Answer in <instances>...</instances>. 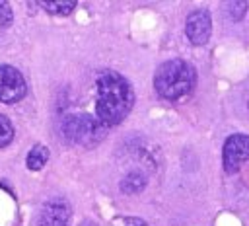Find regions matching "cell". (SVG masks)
<instances>
[{
    "instance_id": "cell-1",
    "label": "cell",
    "mask_w": 249,
    "mask_h": 226,
    "mask_svg": "<svg viewBox=\"0 0 249 226\" xmlns=\"http://www.w3.org/2000/svg\"><path fill=\"white\" fill-rule=\"evenodd\" d=\"M95 92H97L95 113H97V119L107 127L121 123L132 109L134 92L128 80L119 72H113V70L101 72L95 82Z\"/></svg>"
},
{
    "instance_id": "cell-2",
    "label": "cell",
    "mask_w": 249,
    "mask_h": 226,
    "mask_svg": "<svg viewBox=\"0 0 249 226\" xmlns=\"http://www.w3.org/2000/svg\"><path fill=\"white\" fill-rule=\"evenodd\" d=\"M195 82H196L195 68L181 58H171L160 64L154 76L156 92L161 97L171 99V101L181 99L187 94H191V90L195 88Z\"/></svg>"
},
{
    "instance_id": "cell-3",
    "label": "cell",
    "mask_w": 249,
    "mask_h": 226,
    "mask_svg": "<svg viewBox=\"0 0 249 226\" xmlns=\"http://www.w3.org/2000/svg\"><path fill=\"white\" fill-rule=\"evenodd\" d=\"M107 129H109L107 125H103L99 119H93L89 115H68L62 123V131L66 138L86 146L97 144L105 136Z\"/></svg>"
},
{
    "instance_id": "cell-4",
    "label": "cell",
    "mask_w": 249,
    "mask_h": 226,
    "mask_svg": "<svg viewBox=\"0 0 249 226\" xmlns=\"http://www.w3.org/2000/svg\"><path fill=\"white\" fill-rule=\"evenodd\" d=\"M222 160H224V170L228 173L237 171L249 160V136L241 132L228 136L222 148Z\"/></svg>"
},
{
    "instance_id": "cell-5",
    "label": "cell",
    "mask_w": 249,
    "mask_h": 226,
    "mask_svg": "<svg viewBox=\"0 0 249 226\" xmlns=\"http://www.w3.org/2000/svg\"><path fill=\"white\" fill-rule=\"evenodd\" d=\"M27 92L25 80L21 72L10 64H0V101L2 103H16Z\"/></svg>"
},
{
    "instance_id": "cell-6",
    "label": "cell",
    "mask_w": 249,
    "mask_h": 226,
    "mask_svg": "<svg viewBox=\"0 0 249 226\" xmlns=\"http://www.w3.org/2000/svg\"><path fill=\"white\" fill-rule=\"evenodd\" d=\"M185 31H187V37L193 45H204L210 37V31H212V19H210V14L206 10H195L189 14L187 18V23H185Z\"/></svg>"
},
{
    "instance_id": "cell-7",
    "label": "cell",
    "mask_w": 249,
    "mask_h": 226,
    "mask_svg": "<svg viewBox=\"0 0 249 226\" xmlns=\"http://www.w3.org/2000/svg\"><path fill=\"white\" fill-rule=\"evenodd\" d=\"M37 226H70V207L62 199L47 201L39 212Z\"/></svg>"
},
{
    "instance_id": "cell-8",
    "label": "cell",
    "mask_w": 249,
    "mask_h": 226,
    "mask_svg": "<svg viewBox=\"0 0 249 226\" xmlns=\"http://www.w3.org/2000/svg\"><path fill=\"white\" fill-rule=\"evenodd\" d=\"M47 158H49V150H47V146H43V144H35V146L29 150L25 164H27V168H29L31 171H39V170H43V166L47 164Z\"/></svg>"
},
{
    "instance_id": "cell-9",
    "label": "cell",
    "mask_w": 249,
    "mask_h": 226,
    "mask_svg": "<svg viewBox=\"0 0 249 226\" xmlns=\"http://www.w3.org/2000/svg\"><path fill=\"white\" fill-rule=\"evenodd\" d=\"M146 185V177L140 173V171H130L123 181H121V189L124 193H136V191H142Z\"/></svg>"
},
{
    "instance_id": "cell-10",
    "label": "cell",
    "mask_w": 249,
    "mask_h": 226,
    "mask_svg": "<svg viewBox=\"0 0 249 226\" xmlns=\"http://www.w3.org/2000/svg\"><path fill=\"white\" fill-rule=\"evenodd\" d=\"M39 6L53 16H68L76 8V2H41Z\"/></svg>"
},
{
    "instance_id": "cell-11",
    "label": "cell",
    "mask_w": 249,
    "mask_h": 226,
    "mask_svg": "<svg viewBox=\"0 0 249 226\" xmlns=\"http://www.w3.org/2000/svg\"><path fill=\"white\" fill-rule=\"evenodd\" d=\"M12 138H14V127H12L10 119L4 117V115H0V148L6 146V144H10Z\"/></svg>"
},
{
    "instance_id": "cell-12",
    "label": "cell",
    "mask_w": 249,
    "mask_h": 226,
    "mask_svg": "<svg viewBox=\"0 0 249 226\" xmlns=\"http://www.w3.org/2000/svg\"><path fill=\"white\" fill-rule=\"evenodd\" d=\"M226 10H228V14L231 16V19H239V18H243V14H245V10H247V2H230V4H226Z\"/></svg>"
},
{
    "instance_id": "cell-13",
    "label": "cell",
    "mask_w": 249,
    "mask_h": 226,
    "mask_svg": "<svg viewBox=\"0 0 249 226\" xmlns=\"http://www.w3.org/2000/svg\"><path fill=\"white\" fill-rule=\"evenodd\" d=\"M115 226H150V224L136 216H124V218L119 216V218H115Z\"/></svg>"
},
{
    "instance_id": "cell-14",
    "label": "cell",
    "mask_w": 249,
    "mask_h": 226,
    "mask_svg": "<svg viewBox=\"0 0 249 226\" xmlns=\"http://www.w3.org/2000/svg\"><path fill=\"white\" fill-rule=\"evenodd\" d=\"M14 19V14H12V8L0 0V25H10Z\"/></svg>"
}]
</instances>
